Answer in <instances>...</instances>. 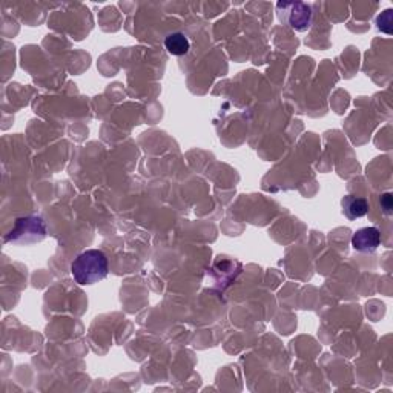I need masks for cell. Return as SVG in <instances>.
<instances>
[{
  "label": "cell",
  "mask_w": 393,
  "mask_h": 393,
  "mask_svg": "<svg viewBox=\"0 0 393 393\" xmlns=\"http://www.w3.org/2000/svg\"><path fill=\"white\" fill-rule=\"evenodd\" d=\"M109 264L104 252L99 249H88V251L77 255L71 264V274L75 283L82 286L95 284L108 276Z\"/></svg>",
  "instance_id": "1"
},
{
  "label": "cell",
  "mask_w": 393,
  "mask_h": 393,
  "mask_svg": "<svg viewBox=\"0 0 393 393\" xmlns=\"http://www.w3.org/2000/svg\"><path fill=\"white\" fill-rule=\"evenodd\" d=\"M46 238V225L41 217H23L16 220L13 231L5 237V243L34 244Z\"/></svg>",
  "instance_id": "2"
},
{
  "label": "cell",
  "mask_w": 393,
  "mask_h": 393,
  "mask_svg": "<svg viewBox=\"0 0 393 393\" xmlns=\"http://www.w3.org/2000/svg\"><path fill=\"white\" fill-rule=\"evenodd\" d=\"M280 18L295 31L309 30L312 23V8L301 2H280L276 5Z\"/></svg>",
  "instance_id": "3"
},
{
  "label": "cell",
  "mask_w": 393,
  "mask_h": 393,
  "mask_svg": "<svg viewBox=\"0 0 393 393\" xmlns=\"http://www.w3.org/2000/svg\"><path fill=\"white\" fill-rule=\"evenodd\" d=\"M381 246V232L377 227L358 229L352 237V247L355 251L372 254Z\"/></svg>",
  "instance_id": "4"
},
{
  "label": "cell",
  "mask_w": 393,
  "mask_h": 393,
  "mask_svg": "<svg viewBox=\"0 0 393 393\" xmlns=\"http://www.w3.org/2000/svg\"><path fill=\"white\" fill-rule=\"evenodd\" d=\"M343 214L349 220H358L369 212V203L366 198L355 197V195H346L341 200Z\"/></svg>",
  "instance_id": "5"
},
{
  "label": "cell",
  "mask_w": 393,
  "mask_h": 393,
  "mask_svg": "<svg viewBox=\"0 0 393 393\" xmlns=\"http://www.w3.org/2000/svg\"><path fill=\"white\" fill-rule=\"evenodd\" d=\"M165 48L171 55H186L190 50V42L183 33H172L165 39Z\"/></svg>",
  "instance_id": "6"
},
{
  "label": "cell",
  "mask_w": 393,
  "mask_h": 393,
  "mask_svg": "<svg viewBox=\"0 0 393 393\" xmlns=\"http://www.w3.org/2000/svg\"><path fill=\"white\" fill-rule=\"evenodd\" d=\"M381 206H382V209H384V212L387 215L392 214V195L389 193L381 195Z\"/></svg>",
  "instance_id": "7"
}]
</instances>
